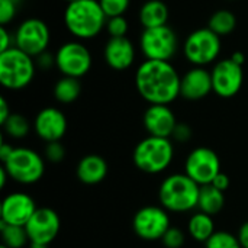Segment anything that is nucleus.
Segmentation results:
<instances>
[{"mask_svg":"<svg viewBox=\"0 0 248 248\" xmlns=\"http://www.w3.org/2000/svg\"><path fill=\"white\" fill-rule=\"evenodd\" d=\"M182 76L171 61L144 60L135 71V87L150 105H170L180 96Z\"/></svg>","mask_w":248,"mask_h":248,"instance_id":"nucleus-1","label":"nucleus"},{"mask_svg":"<svg viewBox=\"0 0 248 248\" xmlns=\"http://www.w3.org/2000/svg\"><path fill=\"white\" fill-rule=\"evenodd\" d=\"M64 26L73 38L89 41L106 29L108 16L97 0H76L67 3L62 15Z\"/></svg>","mask_w":248,"mask_h":248,"instance_id":"nucleus-2","label":"nucleus"},{"mask_svg":"<svg viewBox=\"0 0 248 248\" xmlns=\"http://www.w3.org/2000/svg\"><path fill=\"white\" fill-rule=\"evenodd\" d=\"M201 186L193 182L186 173H176L167 176L158 189V199L161 206L174 214L190 212L198 208Z\"/></svg>","mask_w":248,"mask_h":248,"instance_id":"nucleus-3","label":"nucleus"},{"mask_svg":"<svg viewBox=\"0 0 248 248\" xmlns=\"http://www.w3.org/2000/svg\"><path fill=\"white\" fill-rule=\"evenodd\" d=\"M174 158V144L171 138L148 135L141 140L132 154L135 167L147 174H158L169 169Z\"/></svg>","mask_w":248,"mask_h":248,"instance_id":"nucleus-4","label":"nucleus"},{"mask_svg":"<svg viewBox=\"0 0 248 248\" xmlns=\"http://www.w3.org/2000/svg\"><path fill=\"white\" fill-rule=\"evenodd\" d=\"M35 58L12 46L0 52V84L7 90H22L28 87L36 74Z\"/></svg>","mask_w":248,"mask_h":248,"instance_id":"nucleus-5","label":"nucleus"},{"mask_svg":"<svg viewBox=\"0 0 248 248\" xmlns=\"http://www.w3.org/2000/svg\"><path fill=\"white\" fill-rule=\"evenodd\" d=\"M221 39L208 26L195 29L183 42V54L193 67H206L218 61L222 51Z\"/></svg>","mask_w":248,"mask_h":248,"instance_id":"nucleus-6","label":"nucleus"},{"mask_svg":"<svg viewBox=\"0 0 248 248\" xmlns=\"http://www.w3.org/2000/svg\"><path fill=\"white\" fill-rule=\"evenodd\" d=\"M1 166L12 180L20 185H33L45 173V158L26 147H15L12 155Z\"/></svg>","mask_w":248,"mask_h":248,"instance_id":"nucleus-7","label":"nucleus"},{"mask_svg":"<svg viewBox=\"0 0 248 248\" xmlns=\"http://www.w3.org/2000/svg\"><path fill=\"white\" fill-rule=\"evenodd\" d=\"M140 49L145 60L171 61L179 51V38L169 25L144 29L140 35Z\"/></svg>","mask_w":248,"mask_h":248,"instance_id":"nucleus-8","label":"nucleus"},{"mask_svg":"<svg viewBox=\"0 0 248 248\" xmlns=\"http://www.w3.org/2000/svg\"><path fill=\"white\" fill-rule=\"evenodd\" d=\"M92 65V52L83 41H67L61 44L55 52V68H58L62 76L81 78L90 71Z\"/></svg>","mask_w":248,"mask_h":248,"instance_id":"nucleus-9","label":"nucleus"},{"mask_svg":"<svg viewBox=\"0 0 248 248\" xmlns=\"http://www.w3.org/2000/svg\"><path fill=\"white\" fill-rule=\"evenodd\" d=\"M51 42V31L45 20L39 17H28L20 22L15 31V46L36 58L48 51Z\"/></svg>","mask_w":248,"mask_h":248,"instance_id":"nucleus-10","label":"nucleus"},{"mask_svg":"<svg viewBox=\"0 0 248 248\" xmlns=\"http://www.w3.org/2000/svg\"><path fill=\"white\" fill-rule=\"evenodd\" d=\"M170 227L169 211L163 206H144L137 211L132 219L134 232L145 241H161Z\"/></svg>","mask_w":248,"mask_h":248,"instance_id":"nucleus-11","label":"nucleus"},{"mask_svg":"<svg viewBox=\"0 0 248 248\" xmlns=\"http://www.w3.org/2000/svg\"><path fill=\"white\" fill-rule=\"evenodd\" d=\"M185 173L199 186L211 185L221 173V160L214 150L198 147L189 153L185 161Z\"/></svg>","mask_w":248,"mask_h":248,"instance_id":"nucleus-12","label":"nucleus"},{"mask_svg":"<svg viewBox=\"0 0 248 248\" xmlns=\"http://www.w3.org/2000/svg\"><path fill=\"white\" fill-rule=\"evenodd\" d=\"M211 76L214 93L224 99L234 97L244 84L243 65L234 62L230 57L218 60L211 70Z\"/></svg>","mask_w":248,"mask_h":248,"instance_id":"nucleus-13","label":"nucleus"},{"mask_svg":"<svg viewBox=\"0 0 248 248\" xmlns=\"http://www.w3.org/2000/svg\"><path fill=\"white\" fill-rule=\"evenodd\" d=\"M29 244L48 247L60 234L61 219L51 208H38L25 227Z\"/></svg>","mask_w":248,"mask_h":248,"instance_id":"nucleus-14","label":"nucleus"},{"mask_svg":"<svg viewBox=\"0 0 248 248\" xmlns=\"http://www.w3.org/2000/svg\"><path fill=\"white\" fill-rule=\"evenodd\" d=\"M35 201L23 192H13L9 193L0 208V222L7 225H17L26 227L32 215L36 212Z\"/></svg>","mask_w":248,"mask_h":248,"instance_id":"nucleus-15","label":"nucleus"},{"mask_svg":"<svg viewBox=\"0 0 248 248\" xmlns=\"http://www.w3.org/2000/svg\"><path fill=\"white\" fill-rule=\"evenodd\" d=\"M33 129L45 144L61 141L67 132V118L58 108H44L35 116Z\"/></svg>","mask_w":248,"mask_h":248,"instance_id":"nucleus-16","label":"nucleus"},{"mask_svg":"<svg viewBox=\"0 0 248 248\" xmlns=\"http://www.w3.org/2000/svg\"><path fill=\"white\" fill-rule=\"evenodd\" d=\"M142 122L148 135L161 138H171L179 124L170 105H150L144 112Z\"/></svg>","mask_w":248,"mask_h":248,"instance_id":"nucleus-17","label":"nucleus"},{"mask_svg":"<svg viewBox=\"0 0 248 248\" xmlns=\"http://www.w3.org/2000/svg\"><path fill=\"white\" fill-rule=\"evenodd\" d=\"M212 92V76L206 67H192L180 78V96L186 100H202Z\"/></svg>","mask_w":248,"mask_h":248,"instance_id":"nucleus-18","label":"nucleus"},{"mask_svg":"<svg viewBox=\"0 0 248 248\" xmlns=\"http://www.w3.org/2000/svg\"><path fill=\"white\" fill-rule=\"evenodd\" d=\"M137 49L128 36L125 38H109L103 48V60L109 68L115 71H125L135 62Z\"/></svg>","mask_w":248,"mask_h":248,"instance_id":"nucleus-19","label":"nucleus"},{"mask_svg":"<svg viewBox=\"0 0 248 248\" xmlns=\"http://www.w3.org/2000/svg\"><path fill=\"white\" fill-rule=\"evenodd\" d=\"M108 161L99 154H87L84 155L76 167L77 179L89 186L102 183L108 176Z\"/></svg>","mask_w":248,"mask_h":248,"instance_id":"nucleus-20","label":"nucleus"},{"mask_svg":"<svg viewBox=\"0 0 248 248\" xmlns=\"http://www.w3.org/2000/svg\"><path fill=\"white\" fill-rule=\"evenodd\" d=\"M170 12L163 0H147L138 12L140 23L144 29L167 25Z\"/></svg>","mask_w":248,"mask_h":248,"instance_id":"nucleus-21","label":"nucleus"},{"mask_svg":"<svg viewBox=\"0 0 248 248\" xmlns=\"http://www.w3.org/2000/svg\"><path fill=\"white\" fill-rule=\"evenodd\" d=\"M225 206V195L224 192L218 190L212 185H205L201 186V193H199V202H198V209L203 214H208L211 217L218 215Z\"/></svg>","mask_w":248,"mask_h":248,"instance_id":"nucleus-22","label":"nucleus"},{"mask_svg":"<svg viewBox=\"0 0 248 248\" xmlns=\"http://www.w3.org/2000/svg\"><path fill=\"white\" fill-rule=\"evenodd\" d=\"M187 232L195 241L206 243L215 234L214 218L208 214L201 212V211L193 214L187 222Z\"/></svg>","mask_w":248,"mask_h":248,"instance_id":"nucleus-23","label":"nucleus"},{"mask_svg":"<svg viewBox=\"0 0 248 248\" xmlns=\"http://www.w3.org/2000/svg\"><path fill=\"white\" fill-rule=\"evenodd\" d=\"M52 94H54L55 100L58 103H61V105L74 103L80 97V94H81V83H80V78L62 76L54 84Z\"/></svg>","mask_w":248,"mask_h":248,"instance_id":"nucleus-24","label":"nucleus"},{"mask_svg":"<svg viewBox=\"0 0 248 248\" xmlns=\"http://www.w3.org/2000/svg\"><path fill=\"white\" fill-rule=\"evenodd\" d=\"M212 32H215L218 36L224 38L231 35L235 28H237V16L228 10V9H219L214 12L209 16L208 25H206Z\"/></svg>","mask_w":248,"mask_h":248,"instance_id":"nucleus-25","label":"nucleus"},{"mask_svg":"<svg viewBox=\"0 0 248 248\" xmlns=\"http://www.w3.org/2000/svg\"><path fill=\"white\" fill-rule=\"evenodd\" d=\"M0 232H1L3 246L6 247L23 248L26 244H29V238H28L25 227L7 225V224L0 222Z\"/></svg>","mask_w":248,"mask_h":248,"instance_id":"nucleus-26","label":"nucleus"},{"mask_svg":"<svg viewBox=\"0 0 248 248\" xmlns=\"http://www.w3.org/2000/svg\"><path fill=\"white\" fill-rule=\"evenodd\" d=\"M1 126H3L4 134L13 140H22L31 131L29 121L26 119V116H23L20 113H12Z\"/></svg>","mask_w":248,"mask_h":248,"instance_id":"nucleus-27","label":"nucleus"},{"mask_svg":"<svg viewBox=\"0 0 248 248\" xmlns=\"http://www.w3.org/2000/svg\"><path fill=\"white\" fill-rule=\"evenodd\" d=\"M205 248H243L237 235L228 231H215V234L205 243Z\"/></svg>","mask_w":248,"mask_h":248,"instance_id":"nucleus-28","label":"nucleus"},{"mask_svg":"<svg viewBox=\"0 0 248 248\" xmlns=\"http://www.w3.org/2000/svg\"><path fill=\"white\" fill-rule=\"evenodd\" d=\"M129 31V22L125 16H113L108 17L106 32L109 38H125Z\"/></svg>","mask_w":248,"mask_h":248,"instance_id":"nucleus-29","label":"nucleus"},{"mask_svg":"<svg viewBox=\"0 0 248 248\" xmlns=\"http://www.w3.org/2000/svg\"><path fill=\"white\" fill-rule=\"evenodd\" d=\"M97 1L108 17L125 16V13L131 6V0H97Z\"/></svg>","mask_w":248,"mask_h":248,"instance_id":"nucleus-30","label":"nucleus"},{"mask_svg":"<svg viewBox=\"0 0 248 248\" xmlns=\"http://www.w3.org/2000/svg\"><path fill=\"white\" fill-rule=\"evenodd\" d=\"M185 241H186V235L177 227H170L169 231L161 238V243L166 248H182L185 246Z\"/></svg>","mask_w":248,"mask_h":248,"instance_id":"nucleus-31","label":"nucleus"},{"mask_svg":"<svg viewBox=\"0 0 248 248\" xmlns=\"http://www.w3.org/2000/svg\"><path fill=\"white\" fill-rule=\"evenodd\" d=\"M44 158L54 164L61 163L65 158V148L61 144V141L46 142V145L44 148Z\"/></svg>","mask_w":248,"mask_h":248,"instance_id":"nucleus-32","label":"nucleus"},{"mask_svg":"<svg viewBox=\"0 0 248 248\" xmlns=\"http://www.w3.org/2000/svg\"><path fill=\"white\" fill-rule=\"evenodd\" d=\"M17 15V3L13 0H0V26H7Z\"/></svg>","mask_w":248,"mask_h":248,"instance_id":"nucleus-33","label":"nucleus"},{"mask_svg":"<svg viewBox=\"0 0 248 248\" xmlns=\"http://www.w3.org/2000/svg\"><path fill=\"white\" fill-rule=\"evenodd\" d=\"M192 135H193L192 128L187 124L179 122L176 125V128H174V132L171 135V140L176 141V142H187V141H190Z\"/></svg>","mask_w":248,"mask_h":248,"instance_id":"nucleus-34","label":"nucleus"},{"mask_svg":"<svg viewBox=\"0 0 248 248\" xmlns=\"http://www.w3.org/2000/svg\"><path fill=\"white\" fill-rule=\"evenodd\" d=\"M35 62L38 70H51L52 67H55V54L45 51L35 58Z\"/></svg>","mask_w":248,"mask_h":248,"instance_id":"nucleus-35","label":"nucleus"},{"mask_svg":"<svg viewBox=\"0 0 248 248\" xmlns=\"http://www.w3.org/2000/svg\"><path fill=\"white\" fill-rule=\"evenodd\" d=\"M15 46V33H12L7 26H0V52Z\"/></svg>","mask_w":248,"mask_h":248,"instance_id":"nucleus-36","label":"nucleus"},{"mask_svg":"<svg viewBox=\"0 0 248 248\" xmlns=\"http://www.w3.org/2000/svg\"><path fill=\"white\" fill-rule=\"evenodd\" d=\"M211 185L215 186L218 190H221V192L225 193V190H228L230 186H231V180H230V176H228V174H225V173L221 171V173L214 179V182H212Z\"/></svg>","mask_w":248,"mask_h":248,"instance_id":"nucleus-37","label":"nucleus"},{"mask_svg":"<svg viewBox=\"0 0 248 248\" xmlns=\"http://www.w3.org/2000/svg\"><path fill=\"white\" fill-rule=\"evenodd\" d=\"M12 113H13V112L10 110V108H9V103H7V100H6V97H3V96H1V97H0V125H3Z\"/></svg>","mask_w":248,"mask_h":248,"instance_id":"nucleus-38","label":"nucleus"},{"mask_svg":"<svg viewBox=\"0 0 248 248\" xmlns=\"http://www.w3.org/2000/svg\"><path fill=\"white\" fill-rule=\"evenodd\" d=\"M237 237H238V240H240L241 247L248 248V221H246V222L240 227Z\"/></svg>","mask_w":248,"mask_h":248,"instance_id":"nucleus-39","label":"nucleus"},{"mask_svg":"<svg viewBox=\"0 0 248 248\" xmlns=\"http://www.w3.org/2000/svg\"><path fill=\"white\" fill-rule=\"evenodd\" d=\"M13 150H15V147L7 144V142H1L0 144V161H1V164L12 155Z\"/></svg>","mask_w":248,"mask_h":248,"instance_id":"nucleus-40","label":"nucleus"},{"mask_svg":"<svg viewBox=\"0 0 248 248\" xmlns=\"http://www.w3.org/2000/svg\"><path fill=\"white\" fill-rule=\"evenodd\" d=\"M230 58H231L234 62L240 64V65H244V62H246V55H244V52H241V51L232 52V54L230 55Z\"/></svg>","mask_w":248,"mask_h":248,"instance_id":"nucleus-41","label":"nucleus"},{"mask_svg":"<svg viewBox=\"0 0 248 248\" xmlns=\"http://www.w3.org/2000/svg\"><path fill=\"white\" fill-rule=\"evenodd\" d=\"M7 179H10V176L7 174L6 169L1 166V167H0V187H1V189L6 186V180H7Z\"/></svg>","mask_w":248,"mask_h":248,"instance_id":"nucleus-42","label":"nucleus"},{"mask_svg":"<svg viewBox=\"0 0 248 248\" xmlns=\"http://www.w3.org/2000/svg\"><path fill=\"white\" fill-rule=\"evenodd\" d=\"M29 248H48L45 246H39V244H29Z\"/></svg>","mask_w":248,"mask_h":248,"instance_id":"nucleus-43","label":"nucleus"},{"mask_svg":"<svg viewBox=\"0 0 248 248\" xmlns=\"http://www.w3.org/2000/svg\"><path fill=\"white\" fill-rule=\"evenodd\" d=\"M62 1H65V3H71V1H76V0H62Z\"/></svg>","mask_w":248,"mask_h":248,"instance_id":"nucleus-44","label":"nucleus"},{"mask_svg":"<svg viewBox=\"0 0 248 248\" xmlns=\"http://www.w3.org/2000/svg\"><path fill=\"white\" fill-rule=\"evenodd\" d=\"M0 248H9V247H6V246H3V244H1V247Z\"/></svg>","mask_w":248,"mask_h":248,"instance_id":"nucleus-45","label":"nucleus"},{"mask_svg":"<svg viewBox=\"0 0 248 248\" xmlns=\"http://www.w3.org/2000/svg\"><path fill=\"white\" fill-rule=\"evenodd\" d=\"M13 1H16V3H19V1H20V0H13Z\"/></svg>","mask_w":248,"mask_h":248,"instance_id":"nucleus-46","label":"nucleus"}]
</instances>
